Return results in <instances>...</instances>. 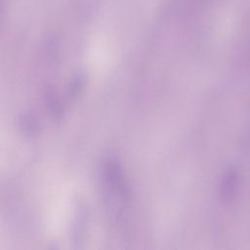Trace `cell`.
I'll list each match as a JSON object with an SVG mask.
<instances>
[{
    "mask_svg": "<svg viewBox=\"0 0 250 250\" xmlns=\"http://www.w3.org/2000/svg\"><path fill=\"white\" fill-rule=\"evenodd\" d=\"M104 175L109 190L116 196L120 197L124 202L129 201L131 197L130 188L119 163L114 160L107 161L104 165Z\"/></svg>",
    "mask_w": 250,
    "mask_h": 250,
    "instance_id": "6da1fadb",
    "label": "cell"
},
{
    "mask_svg": "<svg viewBox=\"0 0 250 250\" xmlns=\"http://www.w3.org/2000/svg\"><path fill=\"white\" fill-rule=\"evenodd\" d=\"M84 86H85V77L83 75H81V74L76 75L72 79V81H71V83L69 85V89H68L69 96L71 98H75L78 94L81 93V91L83 90Z\"/></svg>",
    "mask_w": 250,
    "mask_h": 250,
    "instance_id": "5b68a950",
    "label": "cell"
},
{
    "mask_svg": "<svg viewBox=\"0 0 250 250\" xmlns=\"http://www.w3.org/2000/svg\"><path fill=\"white\" fill-rule=\"evenodd\" d=\"M46 98V105L48 107L49 112L55 118H61L62 116V105L56 95L54 89L52 87H48L45 93Z\"/></svg>",
    "mask_w": 250,
    "mask_h": 250,
    "instance_id": "3957f363",
    "label": "cell"
},
{
    "mask_svg": "<svg viewBox=\"0 0 250 250\" xmlns=\"http://www.w3.org/2000/svg\"><path fill=\"white\" fill-rule=\"evenodd\" d=\"M20 126L22 132L29 136H32L38 132V123L30 115H23L22 117H21Z\"/></svg>",
    "mask_w": 250,
    "mask_h": 250,
    "instance_id": "277c9868",
    "label": "cell"
},
{
    "mask_svg": "<svg viewBox=\"0 0 250 250\" xmlns=\"http://www.w3.org/2000/svg\"><path fill=\"white\" fill-rule=\"evenodd\" d=\"M240 175L234 168H229L222 176L219 188V193L222 201L229 202L232 201L239 188Z\"/></svg>",
    "mask_w": 250,
    "mask_h": 250,
    "instance_id": "7a4b0ae2",
    "label": "cell"
}]
</instances>
